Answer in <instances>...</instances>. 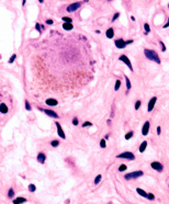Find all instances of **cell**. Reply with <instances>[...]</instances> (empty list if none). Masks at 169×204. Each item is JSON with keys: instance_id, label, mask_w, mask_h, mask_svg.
<instances>
[{"instance_id": "38", "label": "cell", "mask_w": 169, "mask_h": 204, "mask_svg": "<svg viewBox=\"0 0 169 204\" xmlns=\"http://www.w3.org/2000/svg\"><path fill=\"white\" fill-rule=\"evenodd\" d=\"M120 17V12H117V13H114V16H113V18H112V22H114V21H117V19Z\"/></svg>"}, {"instance_id": "24", "label": "cell", "mask_w": 169, "mask_h": 204, "mask_svg": "<svg viewBox=\"0 0 169 204\" xmlns=\"http://www.w3.org/2000/svg\"><path fill=\"white\" fill-rule=\"evenodd\" d=\"M62 20L64 21V23H71L73 22V19L69 18V17H63Z\"/></svg>"}, {"instance_id": "16", "label": "cell", "mask_w": 169, "mask_h": 204, "mask_svg": "<svg viewBox=\"0 0 169 204\" xmlns=\"http://www.w3.org/2000/svg\"><path fill=\"white\" fill-rule=\"evenodd\" d=\"M105 36H107L108 39H113V37H114V30L112 28H109L107 31H105Z\"/></svg>"}, {"instance_id": "17", "label": "cell", "mask_w": 169, "mask_h": 204, "mask_svg": "<svg viewBox=\"0 0 169 204\" xmlns=\"http://www.w3.org/2000/svg\"><path fill=\"white\" fill-rule=\"evenodd\" d=\"M147 142L146 140H143V142L140 143V148H138V150H140V154H143L144 152L146 150V148H147Z\"/></svg>"}, {"instance_id": "30", "label": "cell", "mask_w": 169, "mask_h": 204, "mask_svg": "<svg viewBox=\"0 0 169 204\" xmlns=\"http://www.w3.org/2000/svg\"><path fill=\"white\" fill-rule=\"evenodd\" d=\"M126 169H128L126 165H124V163H122V165H120V167H119V171H120V172H123V171H125Z\"/></svg>"}, {"instance_id": "2", "label": "cell", "mask_w": 169, "mask_h": 204, "mask_svg": "<svg viewBox=\"0 0 169 204\" xmlns=\"http://www.w3.org/2000/svg\"><path fill=\"white\" fill-rule=\"evenodd\" d=\"M144 176V172L142 170H136V171H133V172H128L126 173L124 176V178L126 180H132V179H137V178H140V177Z\"/></svg>"}, {"instance_id": "36", "label": "cell", "mask_w": 169, "mask_h": 204, "mask_svg": "<svg viewBox=\"0 0 169 204\" xmlns=\"http://www.w3.org/2000/svg\"><path fill=\"white\" fill-rule=\"evenodd\" d=\"M35 29H36L37 32H40V33H41V29H43V26H42L40 23H35Z\"/></svg>"}, {"instance_id": "22", "label": "cell", "mask_w": 169, "mask_h": 204, "mask_svg": "<svg viewBox=\"0 0 169 204\" xmlns=\"http://www.w3.org/2000/svg\"><path fill=\"white\" fill-rule=\"evenodd\" d=\"M133 135H134V132H133V131H130L128 133H126V134H125L124 138H125L126 140H131V138L133 137Z\"/></svg>"}, {"instance_id": "45", "label": "cell", "mask_w": 169, "mask_h": 204, "mask_svg": "<svg viewBox=\"0 0 169 204\" xmlns=\"http://www.w3.org/2000/svg\"><path fill=\"white\" fill-rule=\"evenodd\" d=\"M69 202H70V200H69V199H68V200H67V201H66V202H65V204H69Z\"/></svg>"}, {"instance_id": "46", "label": "cell", "mask_w": 169, "mask_h": 204, "mask_svg": "<svg viewBox=\"0 0 169 204\" xmlns=\"http://www.w3.org/2000/svg\"><path fill=\"white\" fill-rule=\"evenodd\" d=\"M25 3H26V1H25V0H23V1H22V6H24Z\"/></svg>"}, {"instance_id": "9", "label": "cell", "mask_w": 169, "mask_h": 204, "mask_svg": "<svg viewBox=\"0 0 169 204\" xmlns=\"http://www.w3.org/2000/svg\"><path fill=\"white\" fill-rule=\"evenodd\" d=\"M114 44H115V46H117V48H120V49H123V48H125V47H126V43H125V41L123 39L115 40Z\"/></svg>"}, {"instance_id": "31", "label": "cell", "mask_w": 169, "mask_h": 204, "mask_svg": "<svg viewBox=\"0 0 169 204\" xmlns=\"http://www.w3.org/2000/svg\"><path fill=\"white\" fill-rule=\"evenodd\" d=\"M29 191L30 192H35V191H36V187L34 186L33 183L29 184Z\"/></svg>"}, {"instance_id": "35", "label": "cell", "mask_w": 169, "mask_h": 204, "mask_svg": "<svg viewBox=\"0 0 169 204\" xmlns=\"http://www.w3.org/2000/svg\"><path fill=\"white\" fill-rule=\"evenodd\" d=\"M146 199H148L149 201H153V200H155V195L153 193H147V198Z\"/></svg>"}, {"instance_id": "10", "label": "cell", "mask_w": 169, "mask_h": 204, "mask_svg": "<svg viewBox=\"0 0 169 204\" xmlns=\"http://www.w3.org/2000/svg\"><path fill=\"white\" fill-rule=\"evenodd\" d=\"M42 111L44 112L47 116H50V117H53V119H58L59 116L56 112H54L53 110H48V109H44V110H42Z\"/></svg>"}, {"instance_id": "49", "label": "cell", "mask_w": 169, "mask_h": 204, "mask_svg": "<svg viewBox=\"0 0 169 204\" xmlns=\"http://www.w3.org/2000/svg\"><path fill=\"white\" fill-rule=\"evenodd\" d=\"M168 187H169V186H168Z\"/></svg>"}, {"instance_id": "39", "label": "cell", "mask_w": 169, "mask_h": 204, "mask_svg": "<svg viewBox=\"0 0 169 204\" xmlns=\"http://www.w3.org/2000/svg\"><path fill=\"white\" fill-rule=\"evenodd\" d=\"M79 124V121H78V119L77 117H74L73 119V125H75V126H77V125Z\"/></svg>"}, {"instance_id": "3", "label": "cell", "mask_w": 169, "mask_h": 204, "mask_svg": "<svg viewBox=\"0 0 169 204\" xmlns=\"http://www.w3.org/2000/svg\"><path fill=\"white\" fill-rule=\"evenodd\" d=\"M82 5V2L81 1H78V2H73V3H70L69 6H67V12H69V13H71V12H75L76 10H78L79 8H80V6Z\"/></svg>"}, {"instance_id": "29", "label": "cell", "mask_w": 169, "mask_h": 204, "mask_svg": "<svg viewBox=\"0 0 169 204\" xmlns=\"http://www.w3.org/2000/svg\"><path fill=\"white\" fill-rule=\"evenodd\" d=\"M16 59H17V54H12V55H11V57L9 58L8 63H9V64H12V63L14 62Z\"/></svg>"}, {"instance_id": "23", "label": "cell", "mask_w": 169, "mask_h": 204, "mask_svg": "<svg viewBox=\"0 0 169 204\" xmlns=\"http://www.w3.org/2000/svg\"><path fill=\"white\" fill-rule=\"evenodd\" d=\"M8 198L9 199H13L14 198V190H13V188H10L8 191Z\"/></svg>"}, {"instance_id": "48", "label": "cell", "mask_w": 169, "mask_h": 204, "mask_svg": "<svg viewBox=\"0 0 169 204\" xmlns=\"http://www.w3.org/2000/svg\"><path fill=\"white\" fill-rule=\"evenodd\" d=\"M168 8H169V3H168Z\"/></svg>"}, {"instance_id": "41", "label": "cell", "mask_w": 169, "mask_h": 204, "mask_svg": "<svg viewBox=\"0 0 169 204\" xmlns=\"http://www.w3.org/2000/svg\"><path fill=\"white\" fill-rule=\"evenodd\" d=\"M160 134H161V127L157 126V135H160Z\"/></svg>"}, {"instance_id": "11", "label": "cell", "mask_w": 169, "mask_h": 204, "mask_svg": "<svg viewBox=\"0 0 169 204\" xmlns=\"http://www.w3.org/2000/svg\"><path fill=\"white\" fill-rule=\"evenodd\" d=\"M149 127H151V123H149V121H146L145 123H144L143 127H142V135H144V136H146V135L149 133Z\"/></svg>"}, {"instance_id": "27", "label": "cell", "mask_w": 169, "mask_h": 204, "mask_svg": "<svg viewBox=\"0 0 169 204\" xmlns=\"http://www.w3.org/2000/svg\"><path fill=\"white\" fill-rule=\"evenodd\" d=\"M144 30H145V34H148L149 32H151V26H149L148 23L144 24Z\"/></svg>"}, {"instance_id": "15", "label": "cell", "mask_w": 169, "mask_h": 204, "mask_svg": "<svg viewBox=\"0 0 169 204\" xmlns=\"http://www.w3.org/2000/svg\"><path fill=\"white\" fill-rule=\"evenodd\" d=\"M124 79H125V85H126V93H128V91H130L131 88H132L131 80H130V78H128L126 75H124Z\"/></svg>"}, {"instance_id": "5", "label": "cell", "mask_w": 169, "mask_h": 204, "mask_svg": "<svg viewBox=\"0 0 169 204\" xmlns=\"http://www.w3.org/2000/svg\"><path fill=\"white\" fill-rule=\"evenodd\" d=\"M119 60L120 62H123L126 66H128V68H130L131 71H133V66H132V63H131V60L128 59V57L126 56V55H121V56L119 57Z\"/></svg>"}, {"instance_id": "14", "label": "cell", "mask_w": 169, "mask_h": 204, "mask_svg": "<svg viewBox=\"0 0 169 204\" xmlns=\"http://www.w3.org/2000/svg\"><path fill=\"white\" fill-rule=\"evenodd\" d=\"M26 202L25 198H22V196H18L16 199H13V204H23Z\"/></svg>"}, {"instance_id": "18", "label": "cell", "mask_w": 169, "mask_h": 204, "mask_svg": "<svg viewBox=\"0 0 169 204\" xmlns=\"http://www.w3.org/2000/svg\"><path fill=\"white\" fill-rule=\"evenodd\" d=\"M8 111H9V109H8V105H7V104H6V103L0 104V113L7 114V113H8Z\"/></svg>"}, {"instance_id": "1", "label": "cell", "mask_w": 169, "mask_h": 204, "mask_svg": "<svg viewBox=\"0 0 169 204\" xmlns=\"http://www.w3.org/2000/svg\"><path fill=\"white\" fill-rule=\"evenodd\" d=\"M144 55H145V57L147 58V59L152 60V62H155L158 65L161 63L160 58H159V55L157 54V52H155V51H153V49L145 48L144 49Z\"/></svg>"}, {"instance_id": "20", "label": "cell", "mask_w": 169, "mask_h": 204, "mask_svg": "<svg viewBox=\"0 0 169 204\" xmlns=\"http://www.w3.org/2000/svg\"><path fill=\"white\" fill-rule=\"evenodd\" d=\"M136 192H137V193L140 194V196H143V198H147V192H146V191H144L143 189L137 188V189H136Z\"/></svg>"}, {"instance_id": "34", "label": "cell", "mask_w": 169, "mask_h": 204, "mask_svg": "<svg viewBox=\"0 0 169 204\" xmlns=\"http://www.w3.org/2000/svg\"><path fill=\"white\" fill-rule=\"evenodd\" d=\"M100 147H101V148H105V147H107V142H105V140H100Z\"/></svg>"}, {"instance_id": "43", "label": "cell", "mask_w": 169, "mask_h": 204, "mask_svg": "<svg viewBox=\"0 0 169 204\" xmlns=\"http://www.w3.org/2000/svg\"><path fill=\"white\" fill-rule=\"evenodd\" d=\"M125 43H126V45L132 44V43H133V40H128V41H125Z\"/></svg>"}, {"instance_id": "13", "label": "cell", "mask_w": 169, "mask_h": 204, "mask_svg": "<svg viewBox=\"0 0 169 204\" xmlns=\"http://www.w3.org/2000/svg\"><path fill=\"white\" fill-rule=\"evenodd\" d=\"M36 160L40 163H44L45 160H46V155H45L44 152H39V154H37V157H36Z\"/></svg>"}, {"instance_id": "25", "label": "cell", "mask_w": 169, "mask_h": 204, "mask_svg": "<svg viewBox=\"0 0 169 204\" xmlns=\"http://www.w3.org/2000/svg\"><path fill=\"white\" fill-rule=\"evenodd\" d=\"M101 180H102V176H101V175H98V176H97L96 178H94L93 183H94V184H99Z\"/></svg>"}, {"instance_id": "4", "label": "cell", "mask_w": 169, "mask_h": 204, "mask_svg": "<svg viewBox=\"0 0 169 204\" xmlns=\"http://www.w3.org/2000/svg\"><path fill=\"white\" fill-rule=\"evenodd\" d=\"M117 158H124V159L128 160H135V156L132 152H124L122 154H119L117 155Z\"/></svg>"}, {"instance_id": "40", "label": "cell", "mask_w": 169, "mask_h": 204, "mask_svg": "<svg viewBox=\"0 0 169 204\" xmlns=\"http://www.w3.org/2000/svg\"><path fill=\"white\" fill-rule=\"evenodd\" d=\"M53 23H54V21H53L52 19H48V20H46V24H48V25H52Z\"/></svg>"}, {"instance_id": "47", "label": "cell", "mask_w": 169, "mask_h": 204, "mask_svg": "<svg viewBox=\"0 0 169 204\" xmlns=\"http://www.w3.org/2000/svg\"><path fill=\"white\" fill-rule=\"evenodd\" d=\"M0 59H1V55H0Z\"/></svg>"}, {"instance_id": "12", "label": "cell", "mask_w": 169, "mask_h": 204, "mask_svg": "<svg viewBox=\"0 0 169 204\" xmlns=\"http://www.w3.org/2000/svg\"><path fill=\"white\" fill-rule=\"evenodd\" d=\"M45 103L50 106H56L58 104V101L56 100V99L51 98V99H46V100H45Z\"/></svg>"}, {"instance_id": "6", "label": "cell", "mask_w": 169, "mask_h": 204, "mask_svg": "<svg viewBox=\"0 0 169 204\" xmlns=\"http://www.w3.org/2000/svg\"><path fill=\"white\" fill-rule=\"evenodd\" d=\"M151 167L154 169V170H156L157 172H161V171L164 170V166L161 163H158V161H153L151 163Z\"/></svg>"}, {"instance_id": "26", "label": "cell", "mask_w": 169, "mask_h": 204, "mask_svg": "<svg viewBox=\"0 0 169 204\" xmlns=\"http://www.w3.org/2000/svg\"><path fill=\"white\" fill-rule=\"evenodd\" d=\"M51 146H52V147H58V146H59V142H58L57 140H53L52 142H51Z\"/></svg>"}, {"instance_id": "21", "label": "cell", "mask_w": 169, "mask_h": 204, "mask_svg": "<svg viewBox=\"0 0 169 204\" xmlns=\"http://www.w3.org/2000/svg\"><path fill=\"white\" fill-rule=\"evenodd\" d=\"M121 85H122V83H121V80H120V79H117V80H115L114 90H115V91H117V90H119V89L121 88Z\"/></svg>"}, {"instance_id": "33", "label": "cell", "mask_w": 169, "mask_h": 204, "mask_svg": "<svg viewBox=\"0 0 169 204\" xmlns=\"http://www.w3.org/2000/svg\"><path fill=\"white\" fill-rule=\"evenodd\" d=\"M92 123L91 122H89V121H86V122H83V124H82V127H90V126H92Z\"/></svg>"}, {"instance_id": "42", "label": "cell", "mask_w": 169, "mask_h": 204, "mask_svg": "<svg viewBox=\"0 0 169 204\" xmlns=\"http://www.w3.org/2000/svg\"><path fill=\"white\" fill-rule=\"evenodd\" d=\"M166 28H169V18H168V20H167V22L164 24V29H166Z\"/></svg>"}, {"instance_id": "44", "label": "cell", "mask_w": 169, "mask_h": 204, "mask_svg": "<svg viewBox=\"0 0 169 204\" xmlns=\"http://www.w3.org/2000/svg\"><path fill=\"white\" fill-rule=\"evenodd\" d=\"M107 124H108V125L111 124V120H108V121H107Z\"/></svg>"}, {"instance_id": "32", "label": "cell", "mask_w": 169, "mask_h": 204, "mask_svg": "<svg viewBox=\"0 0 169 204\" xmlns=\"http://www.w3.org/2000/svg\"><path fill=\"white\" fill-rule=\"evenodd\" d=\"M140 105H142V101L140 100H137L135 102V105H134V109H135V110H138V109L140 108Z\"/></svg>"}, {"instance_id": "7", "label": "cell", "mask_w": 169, "mask_h": 204, "mask_svg": "<svg viewBox=\"0 0 169 204\" xmlns=\"http://www.w3.org/2000/svg\"><path fill=\"white\" fill-rule=\"evenodd\" d=\"M156 102H157V97H153V98L149 99L148 104H147V111H148V112L153 111L154 108H155V104H156Z\"/></svg>"}, {"instance_id": "19", "label": "cell", "mask_w": 169, "mask_h": 204, "mask_svg": "<svg viewBox=\"0 0 169 204\" xmlns=\"http://www.w3.org/2000/svg\"><path fill=\"white\" fill-rule=\"evenodd\" d=\"M63 29L66 30V31H71L74 29V25H73V23H64L63 24Z\"/></svg>"}, {"instance_id": "28", "label": "cell", "mask_w": 169, "mask_h": 204, "mask_svg": "<svg viewBox=\"0 0 169 204\" xmlns=\"http://www.w3.org/2000/svg\"><path fill=\"white\" fill-rule=\"evenodd\" d=\"M24 104H25V109H26V111H31V110H32V106H31V104H30L29 101L25 100V101H24Z\"/></svg>"}, {"instance_id": "37", "label": "cell", "mask_w": 169, "mask_h": 204, "mask_svg": "<svg viewBox=\"0 0 169 204\" xmlns=\"http://www.w3.org/2000/svg\"><path fill=\"white\" fill-rule=\"evenodd\" d=\"M159 44H160V46H161V51H163V52H166V45L164 44V42L159 41Z\"/></svg>"}, {"instance_id": "8", "label": "cell", "mask_w": 169, "mask_h": 204, "mask_svg": "<svg viewBox=\"0 0 169 204\" xmlns=\"http://www.w3.org/2000/svg\"><path fill=\"white\" fill-rule=\"evenodd\" d=\"M55 125H56L57 134L59 135V137L62 138V140H66V135H65V133H64V131H63V128H62V125H60L58 122H55Z\"/></svg>"}]
</instances>
